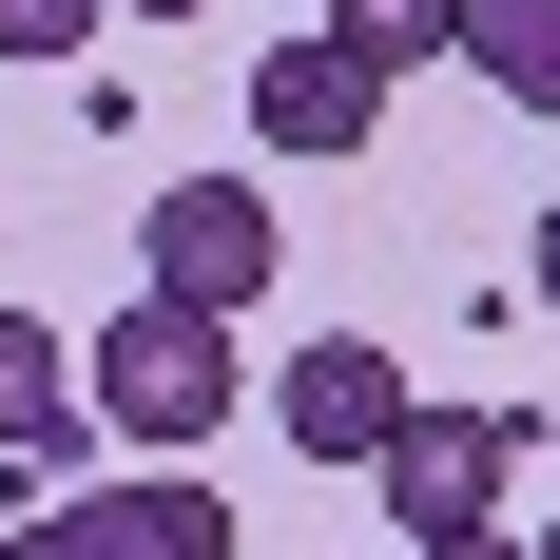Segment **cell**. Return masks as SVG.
<instances>
[{
    "mask_svg": "<svg viewBox=\"0 0 560 560\" xmlns=\"http://www.w3.org/2000/svg\"><path fill=\"white\" fill-rule=\"evenodd\" d=\"M78 387H97V425H116V445L194 464V445L232 425V387H252V368H232V310H174V290H136V310L78 348Z\"/></svg>",
    "mask_w": 560,
    "mask_h": 560,
    "instance_id": "obj_1",
    "label": "cell"
},
{
    "mask_svg": "<svg viewBox=\"0 0 560 560\" xmlns=\"http://www.w3.org/2000/svg\"><path fill=\"white\" fill-rule=\"evenodd\" d=\"M387 541L425 560V541H503V483H522V406H406L387 425Z\"/></svg>",
    "mask_w": 560,
    "mask_h": 560,
    "instance_id": "obj_2",
    "label": "cell"
},
{
    "mask_svg": "<svg viewBox=\"0 0 560 560\" xmlns=\"http://www.w3.org/2000/svg\"><path fill=\"white\" fill-rule=\"evenodd\" d=\"M136 252H155L174 310H252V290H271V194H252V174H174L155 213H136Z\"/></svg>",
    "mask_w": 560,
    "mask_h": 560,
    "instance_id": "obj_3",
    "label": "cell"
},
{
    "mask_svg": "<svg viewBox=\"0 0 560 560\" xmlns=\"http://www.w3.org/2000/svg\"><path fill=\"white\" fill-rule=\"evenodd\" d=\"M252 136H271V155H368V136H387V78H368V58L310 20V39L252 58Z\"/></svg>",
    "mask_w": 560,
    "mask_h": 560,
    "instance_id": "obj_4",
    "label": "cell"
},
{
    "mask_svg": "<svg viewBox=\"0 0 560 560\" xmlns=\"http://www.w3.org/2000/svg\"><path fill=\"white\" fill-rule=\"evenodd\" d=\"M271 425H290L310 464H387V425H406V368H387L368 329H329V348H290V368H271Z\"/></svg>",
    "mask_w": 560,
    "mask_h": 560,
    "instance_id": "obj_5",
    "label": "cell"
},
{
    "mask_svg": "<svg viewBox=\"0 0 560 560\" xmlns=\"http://www.w3.org/2000/svg\"><path fill=\"white\" fill-rule=\"evenodd\" d=\"M58 541L78 560H232V503L194 464H136V483H58Z\"/></svg>",
    "mask_w": 560,
    "mask_h": 560,
    "instance_id": "obj_6",
    "label": "cell"
},
{
    "mask_svg": "<svg viewBox=\"0 0 560 560\" xmlns=\"http://www.w3.org/2000/svg\"><path fill=\"white\" fill-rule=\"evenodd\" d=\"M78 425H97V387H78V348H58L39 310H0V483L39 503L58 464H78Z\"/></svg>",
    "mask_w": 560,
    "mask_h": 560,
    "instance_id": "obj_7",
    "label": "cell"
},
{
    "mask_svg": "<svg viewBox=\"0 0 560 560\" xmlns=\"http://www.w3.org/2000/svg\"><path fill=\"white\" fill-rule=\"evenodd\" d=\"M464 78H503L522 116H560V0H464Z\"/></svg>",
    "mask_w": 560,
    "mask_h": 560,
    "instance_id": "obj_8",
    "label": "cell"
},
{
    "mask_svg": "<svg viewBox=\"0 0 560 560\" xmlns=\"http://www.w3.org/2000/svg\"><path fill=\"white\" fill-rule=\"evenodd\" d=\"M329 39L368 78H406V58H464V0H329Z\"/></svg>",
    "mask_w": 560,
    "mask_h": 560,
    "instance_id": "obj_9",
    "label": "cell"
},
{
    "mask_svg": "<svg viewBox=\"0 0 560 560\" xmlns=\"http://www.w3.org/2000/svg\"><path fill=\"white\" fill-rule=\"evenodd\" d=\"M97 20H116V0H0V58H78Z\"/></svg>",
    "mask_w": 560,
    "mask_h": 560,
    "instance_id": "obj_10",
    "label": "cell"
},
{
    "mask_svg": "<svg viewBox=\"0 0 560 560\" xmlns=\"http://www.w3.org/2000/svg\"><path fill=\"white\" fill-rule=\"evenodd\" d=\"M522 290H541V310H560V194H541V232H522Z\"/></svg>",
    "mask_w": 560,
    "mask_h": 560,
    "instance_id": "obj_11",
    "label": "cell"
},
{
    "mask_svg": "<svg viewBox=\"0 0 560 560\" xmlns=\"http://www.w3.org/2000/svg\"><path fill=\"white\" fill-rule=\"evenodd\" d=\"M425 560H541V541H425Z\"/></svg>",
    "mask_w": 560,
    "mask_h": 560,
    "instance_id": "obj_12",
    "label": "cell"
},
{
    "mask_svg": "<svg viewBox=\"0 0 560 560\" xmlns=\"http://www.w3.org/2000/svg\"><path fill=\"white\" fill-rule=\"evenodd\" d=\"M116 20H213V0H116Z\"/></svg>",
    "mask_w": 560,
    "mask_h": 560,
    "instance_id": "obj_13",
    "label": "cell"
},
{
    "mask_svg": "<svg viewBox=\"0 0 560 560\" xmlns=\"http://www.w3.org/2000/svg\"><path fill=\"white\" fill-rule=\"evenodd\" d=\"M0 541H20V483H0Z\"/></svg>",
    "mask_w": 560,
    "mask_h": 560,
    "instance_id": "obj_14",
    "label": "cell"
},
{
    "mask_svg": "<svg viewBox=\"0 0 560 560\" xmlns=\"http://www.w3.org/2000/svg\"><path fill=\"white\" fill-rule=\"evenodd\" d=\"M541 560H560V522H541Z\"/></svg>",
    "mask_w": 560,
    "mask_h": 560,
    "instance_id": "obj_15",
    "label": "cell"
},
{
    "mask_svg": "<svg viewBox=\"0 0 560 560\" xmlns=\"http://www.w3.org/2000/svg\"><path fill=\"white\" fill-rule=\"evenodd\" d=\"M310 20H329V0H310Z\"/></svg>",
    "mask_w": 560,
    "mask_h": 560,
    "instance_id": "obj_16",
    "label": "cell"
}]
</instances>
